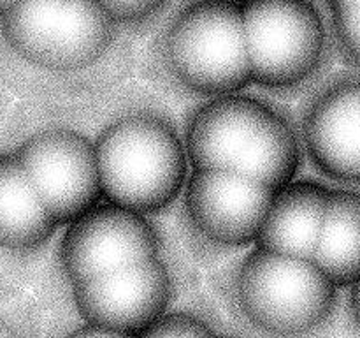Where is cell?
I'll return each mask as SVG.
<instances>
[{
    "instance_id": "1",
    "label": "cell",
    "mask_w": 360,
    "mask_h": 338,
    "mask_svg": "<svg viewBox=\"0 0 360 338\" xmlns=\"http://www.w3.org/2000/svg\"><path fill=\"white\" fill-rule=\"evenodd\" d=\"M185 148L193 169H224L273 190L295 180L301 139L287 116L241 94L204 102L186 125Z\"/></svg>"
},
{
    "instance_id": "2",
    "label": "cell",
    "mask_w": 360,
    "mask_h": 338,
    "mask_svg": "<svg viewBox=\"0 0 360 338\" xmlns=\"http://www.w3.org/2000/svg\"><path fill=\"white\" fill-rule=\"evenodd\" d=\"M94 144L102 196L109 203L141 215L158 213L185 189V141L162 116H123L109 123Z\"/></svg>"
},
{
    "instance_id": "3",
    "label": "cell",
    "mask_w": 360,
    "mask_h": 338,
    "mask_svg": "<svg viewBox=\"0 0 360 338\" xmlns=\"http://www.w3.org/2000/svg\"><path fill=\"white\" fill-rule=\"evenodd\" d=\"M236 298L253 327L274 338H311L338 306V287L311 259L255 249L236 277Z\"/></svg>"
},
{
    "instance_id": "4",
    "label": "cell",
    "mask_w": 360,
    "mask_h": 338,
    "mask_svg": "<svg viewBox=\"0 0 360 338\" xmlns=\"http://www.w3.org/2000/svg\"><path fill=\"white\" fill-rule=\"evenodd\" d=\"M165 56L188 90L207 97L239 94L252 83L243 7L232 0L190 4L169 28Z\"/></svg>"
},
{
    "instance_id": "5",
    "label": "cell",
    "mask_w": 360,
    "mask_h": 338,
    "mask_svg": "<svg viewBox=\"0 0 360 338\" xmlns=\"http://www.w3.org/2000/svg\"><path fill=\"white\" fill-rule=\"evenodd\" d=\"M0 20L21 58L55 73L90 67L115 35V21L95 0H23Z\"/></svg>"
},
{
    "instance_id": "6",
    "label": "cell",
    "mask_w": 360,
    "mask_h": 338,
    "mask_svg": "<svg viewBox=\"0 0 360 338\" xmlns=\"http://www.w3.org/2000/svg\"><path fill=\"white\" fill-rule=\"evenodd\" d=\"M241 7L253 83L287 90L319 73L326 62L329 30L311 0H264Z\"/></svg>"
},
{
    "instance_id": "7",
    "label": "cell",
    "mask_w": 360,
    "mask_h": 338,
    "mask_svg": "<svg viewBox=\"0 0 360 338\" xmlns=\"http://www.w3.org/2000/svg\"><path fill=\"white\" fill-rule=\"evenodd\" d=\"M14 154L58 225H69L101 201L95 144L77 130H41Z\"/></svg>"
},
{
    "instance_id": "8",
    "label": "cell",
    "mask_w": 360,
    "mask_h": 338,
    "mask_svg": "<svg viewBox=\"0 0 360 338\" xmlns=\"http://www.w3.org/2000/svg\"><path fill=\"white\" fill-rule=\"evenodd\" d=\"M158 234L144 215L97 204L70 222L60 243V266L70 284L157 259Z\"/></svg>"
},
{
    "instance_id": "9",
    "label": "cell",
    "mask_w": 360,
    "mask_h": 338,
    "mask_svg": "<svg viewBox=\"0 0 360 338\" xmlns=\"http://www.w3.org/2000/svg\"><path fill=\"white\" fill-rule=\"evenodd\" d=\"M274 190L257 180L224 169H193L185 183L190 225L221 246L255 243Z\"/></svg>"
},
{
    "instance_id": "10",
    "label": "cell",
    "mask_w": 360,
    "mask_h": 338,
    "mask_svg": "<svg viewBox=\"0 0 360 338\" xmlns=\"http://www.w3.org/2000/svg\"><path fill=\"white\" fill-rule=\"evenodd\" d=\"M72 291L84 323L137 337L167 313L172 280L157 257L74 284Z\"/></svg>"
},
{
    "instance_id": "11",
    "label": "cell",
    "mask_w": 360,
    "mask_h": 338,
    "mask_svg": "<svg viewBox=\"0 0 360 338\" xmlns=\"http://www.w3.org/2000/svg\"><path fill=\"white\" fill-rule=\"evenodd\" d=\"M302 143L323 176L360 189V70L336 76L309 102Z\"/></svg>"
},
{
    "instance_id": "12",
    "label": "cell",
    "mask_w": 360,
    "mask_h": 338,
    "mask_svg": "<svg viewBox=\"0 0 360 338\" xmlns=\"http://www.w3.org/2000/svg\"><path fill=\"white\" fill-rule=\"evenodd\" d=\"M329 192V187L315 180H292L274 190L257 249L313 261Z\"/></svg>"
},
{
    "instance_id": "13",
    "label": "cell",
    "mask_w": 360,
    "mask_h": 338,
    "mask_svg": "<svg viewBox=\"0 0 360 338\" xmlns=\"http://www.w3.org/2000/svg\"><path fill=\"white\" fill-rule=\"evenodd\" d=\"M58 224L37 196L16 154H0V249L34 250Z\"/></svg>"
},
{
    "instance_id": "14",
    "label": "cell",
    "mask_w": 360,
    "mask_h": 338,
    "mask_svg": "<svg viewBox=\"0 0 360 338\" xmlns=\"http://www.w3.org/2000/svg\"><path fill=\"white\" fill-rule=\"evenodd\" d=\"M313 263L338 289L360 277V189H330Z\"/></svg>"
},
{
    "instance_id": "15",
    "label": "cell",
    "mask_w": 360,
    "mask_h": 338,
    "mask_svg": "<svg viewBox=\"0 0 360 338\" xmlns=\"http://www.w3.org/2000/svg\"><path fill=\"white\" fill-rule=\"evenodd\" d=\"M333 42L352 70H360V6L329 13Z\"/></svg>"
},
{
    "instance_id": "16",
    "label": "cell",
    "mask_w": 360,
    "mask_h": 338,
    "mask_svg": "<svg viewBox=\"0 0 360 338\" xmlns=\"http://www.w3.org/2000/svg\"><path fill=\"white\" fill-rule=\"evenodd\" d=\"M136 338H217L204 320L190 313H164Z\"/></svg>"
},
{
    "instance_id": "17",
    "label": "cell",
    "mask_w": 360,
    "mask_h": 338,
    "mask_svg": "<svg viewBox=\"0 0 360 338\" xmlns=\"http://www.w3.org/2000/svg\"><path fill=\"white\" fill-rule=\"evenodd\" d=\"M112 21H139L151 16L165 0H95Z\"/></svg>"
},
{
    "instance_id": "18",
    "label": "cell",
    "mask_w": 360,
    "mask_h": 338,
    "mask_svg": "<svg viewBox=\"0 0 360 338\" xmlns=\"http://www.w3.org/2000/svg\"><path fill=\"white\" fill-rule=\"evenodd\" d=\"M65 338H136L132 334L118 333V331L104 330V327L90 326V324H84V326L77 327L72 333L67 334Z\"/></svg>"
},
{
    "instance_id": "19",
    "label": "cell",
    "mask_w": 360,
    "mask_h": 338,
    "mask_svg": "<svg viewBox=\"0 0 360 338\" xmlns=\"http://www.w3.org/2000/svg\"><path fill=\"white\" fill-rule=\"evenodd\" d=\"M348 310L355 331L360 337V277L350 285V298H348Z\"/></svg>"
},
{
    "instance_id": "20",
    "label": "cell",
    "mask_w": 360,
    "mask_h": 338,
    "mask_svg": "<svg viewBox=\"0 0 360 338\" xmlns=\"http://www.w3.org/2000/svg\"><path fill=\"white\" fill-rule=\"evenodd\" d=\"M326 6H327V13H334V11L360 6V0H326Z\"/></svg>"
},
{
    "instance_id": "21",
    "label": "cell",
    "mask_w": 360,
    "mask_h": 338,
    "mask_svg": "<svg viewBox=\"0 0 360 338\" xmlns=\"http://www.w3.org/2000/svg\"><path fill=\"white\" fill-rule=\"evenodd\" d=\"M0 338H23L9 323L0 319Z\"/></svg>"
},
{
    "instance_id": "22",
    "label": "cell",
    "mask_w": 360,
    "mask_h": 338,
    "mask_svg": "<svg viewBox=\"0 0 360 338\" xmlns=\"http://www.w3.org/2000/svg\"><path fill=\"white\" fill-rule=\"evenodd\" d=\"M20 2H23V0H0V18L6 16V14L9 13V11H13Z\"/></svg>"
},
{
    "instance_id": "23",
    "label": "cell",
    "mask_w": 360,
    "mask_h": 338,
    "mask_svg": "<svg viewBox=\"0 0 360 338\" xmlns=\"http://www.w3.org/2000/svg\"><path fill=\"white\" fill-rule=\"evenodd\" d=\"M232 2L239 4V6H250V4H257V2H264V0H232Z\"/></svg>"
},
{
    "instance_id": "24",
    "label": "cell",
    "mask_w": 360,
    "mask_h": 338,
    "mask_svg": "<svg viewBox=\"0 0 360 338\" xmlns=\"http://www.w3.org/2000/svg\"><path fill=\"white\" fill-rule=\"evenodd\" d=\"M217 338H236V337H217Z\"/></svg>"
}]
</instances>
